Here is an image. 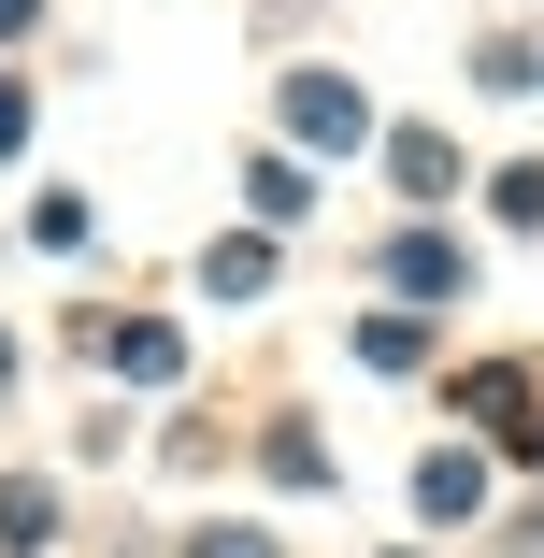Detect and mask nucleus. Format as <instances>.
Instances as JSON below:
<instances>
[{
	"instance_id": "20e7f679",
	"label": "nucleus",
	"mask_w": 544,
	"mask_h": 558,
	"mask_svg": "<svg viewBox=\"0 0 544 558\" xmlns=\"http://www.w3.org/2000/svg\"><path fill=\"white\" fill-rule=\"evenodd\" d=\"M415 501H430V515H473V501H487V459H430Z\"/></svg>"
},
{
	"instance_id": "1a4fd4ad",
	"label": "nucleus",
	"mask_w": 544,
	"mask_h": 558,
	"mask_svg": "<svg viewBox=\"0 0 544 558\" xmlns=\"http://www.w3.org/2000/svg\"><path fill=\"white\" fill-rule=\"evenodd\" d=\"M15 144H29V100H15V86H0V158H15Z\"/></svg>"
},
{
	"instance_id": "f257e3e1",
	"label": "nucleus",
	"mask_w": 544,
	"mask_h": 558,
	"mask_svg": "<svg viewBox=\"0 0 544 558\" xmlns=\"http://www.w3.org/2000/svg\"><path fill=\"white\" fill-rule=\"evenodd\" d=\"M287 130H301V144H359V130H373V100H359L344 72H301V86H287Z\"/></svg>"
},
{
	"instance_id": "9d476101",
	"label": "nucleus",
	"mask_w": 544,
	"mask_h": 558,
	"mask_svg": "<svg viewBox=\"0 0 544 558\" xmlns=\"http://www.w3.org/2000/svg\"><path fill=\"white\" fill-rule=\"evenodd\" d=\"M29 15H44V0H0V44H15V29H29Z\"/></svg>"
},
{
	"instance_id": "9b49d317",
	"label": "nucleus",
	"mask_w": 544,
	"mask_h": 558,
	"mask_svg": "<svg viewBox=\"0 0 544 558\" xmlns=\"http://www.w3.org/2000/svg\"><path fill=\"white\" fill-rule=\"evenodd\" d=\"M0 387H15V359H0Z\"/></svg>"
},
{
	"instance_id": "7ed1b4c3",
	"label": "nucleus",
	"mask_w": 544,
	"mask_h": 558,
	"mask_svg": "<svg viewBox=\"0 0 544 558\" xmlns=\"http://www.w3.org/2000/svg\"><path fill=\"white\" fill-rule=\"evenodd\" d=\"M201 287H215V301H258V287H273V244H215Z\"/></svg>"
},
{
	"instance_id": "423d86ee",
	"label": "nucleus",
	"mask_w": 544,
	"mask_h": 558,
	"mask_svg": "<svg viewBox=\"0 0 544 558\" xmlns=\"http://www.w3.org/2000/svg\"><path fill=\"white\" fill-rule=\"evenodd\" d=\"M387 272H401V287H415V301H445V287H459V244H430V230H415V244H401V258H387Z\"/></svg>"
},
{
	"instance_id": "f03ea898",
	"label": "nucleus",
	"mask_w": 544,
	"mask_h": 558,
	"mask_svg": "<svg viewBox=\"0 0 544 558\" xmlns=\"http://www.w3.org/2000/svg\"><path fill=\"white\" fill-rule=\"evenodd\" d=\"M86 359H100V373H130V387H158V373H172L186 344H172V329H158V315H130V329H116V315H100V329H86Z\"/></svg>"
},
{
	"instance_id": "39448f33",
	"label": "nucleus",
	"mask_w": 544,
	"mask_h": 558,
	"mask_svg": "<svg viewBox=\"0 0 544 558\" xmlns=\"http://www.w3.org/2000/svg\"><path fill=\"white\" fill-rule=\"evenodd\" d=\"M359 359H373V373H415V359H430V329H415V315H373V329H359Z\"/></svg>"
},
{
	"instance_id": "6e6552de",
	"label": "nucleus",
	"mask_w": 544,
	"mask_h": 558,
	"mask_svg": "<svg viewBox=\"0 0 544 558\" xmlns=\"http://www.w3.org/2000/svg\"><path fill=\"white\" fill-rule=\"evenodd\" d=\"M201 558H273V530H201Z\"/></svg>"
},
{
	"instance_id": "0eeeda50",
	"label": "nucleus",
	"mask_w": 544,
	"mask_h": 558,
	"mask_svg": "<svg viewBox=\"0 0 544 558\" xmlns=\"http://www.w3.org/2000/svg\"><path fill=\"white\" fill-rule=\"evenodd\" d=\"M459 401H473V415H487V429H530V373H473V387H459Z\"/></svg>"
}]
</instances>
